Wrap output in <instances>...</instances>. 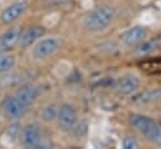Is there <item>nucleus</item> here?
<instances>
[{"mask_svg":"<svg viewBox=\"0 0 161 149\" xmlns=\"http://www.w3.org/2000/svg\"><path fill=\"white\" fill-rule=\"evenodd\" d=\"M146 34H147L146 28H143L141 25H135L132 28H128L126 31H123L121 34V41L128 46L138 45L141 41L145 40Z\"/></svg>","mask_w":161,"mask_h":149,"instance_id":"obj_11","label":"nucleus"},{"mask_svg":"<svg viewBox=\"0 0 161 149\" xmlns=\"http://www.w3.org/2000/svg\"><path fill=\"white\" fill-rule=\"evenodd\" d=\"M60 46V41L55 36L43 38L38 40L31 49V56L34 60H45L54 55Z\"/></svg>","mask_w":161,"mask_h":149,"instance_id":"obj_3","label":"nucleus"},{"mask_svg":"<svg viewBox=\"0 0 161 149\" xmlns=\"http://www.w3.org/2000/svg\"><path fill=\"white\" fill-rule=\"evenodd\" d=\"M0 109L5 118L10 120H18L26 113L28 106H25L15 95H10L0 101Z\"/></svg>","mask_w":161,"mask_h":149,"instance_id":"obj_5","label":"nucleus"},{"mask_svg":"<svg viewBox=\"0 0 161 149\" xmlns=\"http://www.w3.org/2000/svg\"><path fill=\"white\" fill-rule=\"evenodd\" d=\"M141 69L148 74H157L161 73V61L157 60H152V61H145L142 64H140Z\"/></svg>","mask_w":161,"mask_h":149,"instance_id":"obj_17","label":"nucleus"},{"mask_svg":"<svg viewBox=\"0 0 161 149\" xmlns=\"http://www.w3.org/2000/svg\"><path fill=\"white\" fill-rule=\"evenodd\" d=\"M161 100V88H155V89H148L143 90L141 93H135L131 95V101L138 105H145V104H153Z\"/></svg>","mask_w":161,"mask_h":149,"instance_id":"obj_13","label":"nucleus"},{"mask_svg":"<svg viewBox=\"0 0 161 149\" xmlns=\"http://www.w3.org/2000/svg\"><path fill=\"white\" fill-rule=\"evenodd\" d=\"M72 0H42L40 5L44 9H50V8H58V6H63L68 3H70Z\"/></svg>","mask_w":161,"mask_h":149,"instance_id":"obj_20","label":"nucleus"},{"mask_svg":"<svg viewBox=\"0 0 161 149\" xmlns=\"http://www.w3.org/2000/svg\"><path fill=\"white\" fill-rule=\"evenodd\" d=\"M0 128H1V123H0Z\"/></svg>","mask_w":161,"mask_h":149,"instance_id":"obj_24","label":"nucleus"},{"mask_svg":"<svg viewBox=\"0 0 161 149\" xmlns=\"http://www.w3.org/2000/svg\"><path fill=\"white\" fill-rule=\"evenodd\" d=\"M58 105L55 104H48L45 105L42 111H40V118L45 123H50V121H54L57 120V115H58Z\"/></svg>","mask_w":161,"mask_h":149,"instance_id":"obj_16","label":"nucleus"},{"mask_svg":"<svg viewBox=\"0 0 161 149\" xmlns=\"http://www.w3.org/2000/svg\"><path fill=\"white\" fill-rule=\"evenodd\" d=\"M116 8L111 5L99 6L89 11L83 18V26L88 31H101L104 30L116 18Z\"/></svg>","mask_w":161,"mask_h":149,"instance_id":"obj_1","label":"nucleus"},{"mask_svg":"<svg viewBox=\"0 0 161 149\" xmlns=\"http://www.w3.org/2000/svg\"><path fill=\"white\" fill-rule=\"evenodd\" d=\"M44 35H45V28H44V26H40V25L29 26L26 30L21 31V36H20L19 45H20L21 48L33 46V45H34L38 40H40Z\"/></svg>","mask_w":161,"mask_h":149,"instance_id":"obj_10","label":"nucleus"},{"mask_svg":"<svg viewBox=\"0 0 161 149\" xmlns=\"http://www.w3.org/2000/svg\"><path fill=\"white\" fill-rule=\"evenodd\" d=\"M130 124L141 134L143 135L148 141H153L158 126V120H155L153 118L140 114V113H131L128 115Z\"/></svg>","mask_w":161,"mask_h":149,"instance_id":"obj_2","label":"nucleus"},{"mask_svg":"<svg viewBox=\"0 0 161 149\" xmlns=\"http://www.w3.org/2000/svg\"><path fill=\"white\" fill-rule=\"evenodd\" d=\"M28 9V3L25 0H19L15 1L13 4H10L9 6H6L1 14H0V21L3 24H13L14 21H16L20 16L24 15V13Z\"/></svg>","mask_w":161,"mask_h":149,"instance_id":"obj_7","label":"nucleus"},{"mask_svg":"<svg viewBox=\"0 0 161 149\" xmlns=\"http://www.w3.org/2000/svg\"><path fill=\"white\" fill-rule=\"evenodd\" d=\"M20 143L24 148H40L43 146V136H42V130L38 124L30 123L26 124L21 130H20Z\"/></svg>","mask_w":161,"mask_h":149,"instance_id":"obj_4","label":"nucleus"},{"mask_svg":"<svg viewBox=\"0 0 161 149\" xmlns=\"http://www.w3.org/2000/svg\"><path fill=\"white\" fill-rule=\"evenodd\" d=\"M161 49V38H153L151 40H143L141 41L137 48H136V54L137 55H148L156 50Z\"/></svg>","mask_w":161,"mask_h":149,"instance_id":"obj_14","label":"nucleus"},{"mask_svg":"<svg viewBox=\"0 0 161 149\" xmlns=\"http://www.w3.org/2000/svg\"><path fill=\"white\" fill-rule=\"evenodd\" d=\"M21 31L23 30L19 26H13L5 30L0 35V53H9L16 45H19Z\"/></svg>","mask_w":161,"mask_h":149,"instance_id":"obj_9","label":"nucleus"},{"mask_svg":"<svg viewBox=\"0 0 161 149\" xmlns=\"http://www.w3.org/2000/svg\"><path fill=\"white\" fill-rule=\"evenodd\" d=\"M15 56L9 53H0V74L9 73L15 66Z\"/></svg>","mask_w":161,"mask_h":149,"instance_id":"obj_15","label":"nucleus"},{"mask_svg":"<svg viewBox=\"0 0 161 149\" xmlns=\"http://www.w3.org/2000/svg\"><path fill=\"white\" fill-rule=\"evenodd\" d=\"M152 144L161 146V120H158V126H157V131H156V136L152 141Z\"/></svg>","mask_w":161,"mask_h":149,"instance_id":"obj_22","label":"nucleus"},{"mask_svg":"<svg viewBox=\"0 0 161 149\" xmlns=\"http://www.w3.org/2000/svg\"><path fill=\"white\" fill-rule=\"evenodd\" d=\"M19 135H20V124H19L18 121H14V123L8 128V130H6V136H8L11 141H14L16 138H19Z\"/></svg>","mask_w":161,"mask_h":149,"instance_id":"obj_19","label":"nucleus"},{"mask_svg":"<svg viewBox=\"0 0 161 149\" xmlns=\"http://www.w3.org/2000/svg\"><path fill=\"white\" fill-rule=\"evenodd\" d=\"M87 129H88V125H87V121H84V120H78L74 125H73V128L69 130V133H72L73 135H75V136H82V135H84L86 133H87Z\"/></svg>","mask_w":161,"mask_h":149,"instance_id":"obj_18","label":"nucleus"},{"mask_svg":"<svg viewBox=\"0 0 161 149\" xmlns=\"http://www.w3.org/2000/svg\"><path fill=\"white\" fill-rule=\"evenodd\" d=\"M117 93L123 96H130L135 94L140 88V79L133 74H126L116 80L114 85Z\"/></svg>","mask_w":161,"mask_h":149,"instance_id":"obj_8","label":"nucleus"},{"mask_svg":"<svg viewBox=\"0 0 161 149\" xmlns=\"http://www.w3.org/2000/svg\"><path fill=\"white\" fill-rule=\"evenodd\" d=\"M40 94V89L36 86V85H33V84H24L18 88L16 93H15V96L25 105V106H30L39 96Z\"/></svg>","mask_w":161,"mask_h":149,"instance_id":"obj_12","label":"nucleus"},{"mask_svg":"<svg viewBox=\"0 0 161 149\" xmlns=\"http://www.w3.org/2000/svg\"><path fill=\"white\" fill-rule=\"evenodd\" d=\"M57 121L60 129L63 130H70L73 125L78 121V113L74 105L69 103H64L58 108V115Z\"/></svg>","mask_w":161,"mask_h":149,"instance_id":"obj_6","label":"nucleus"},{"mask_svg":"<svg viewBox=\"0 0 161 149\" xmlns=\"http://www.w3.org/2000/svg\"><path fill=\"white\" fill-rule=\"evenodd\" d=\"M0 99H1V84H0Z\"/></svg>","mask_w":161,"mask_h":149,"instance_id":"obj_23","label":"nucleus"},{"mask_svg":"<svg viewBox=\"0 0 161 149\" xmlns=\"http://www.w3.org/2000/svg\"><path fill=\"white\" fill-rule=\"evenodd\" d=\"M122 148H125V149H136V148H138V143L135 138L126 136L122 140Z\"/></svg>","mask_w":161,"mask_h":149,"instance_id":"obj_21","label":"nucleus"}]
</instances>
